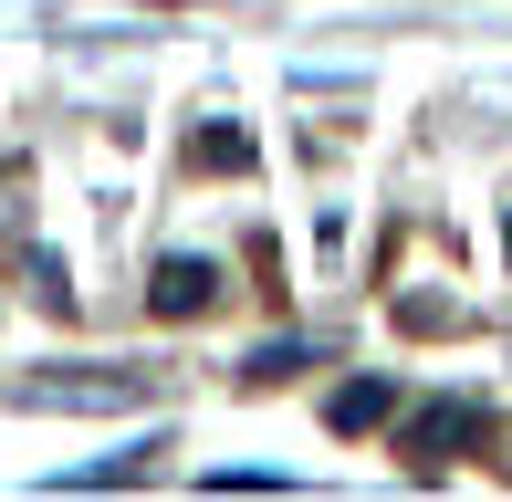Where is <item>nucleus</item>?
<instances>
[{"mask_svg": "<svg viewBox=\"0 0 512 502\" xmlns=\"http://www.w3.org/2000/svg\"><path fill=\"white\" fill-rule=\"evenodd\" d=\"M21 398H32V408H147L157 377L147 367H53V377L21 387Z\"/></svg>", "mask_w": 512, "mask_h": 502, "instance_id": "1", "label": "nucleus"}, {"mask_svg": "<svg viewBox=\"0 0 512 502\" xmlns=\"http://www.w3.org/2000/svg\"><path fill=\"white\" fill-rule=\"evenodd\" d=\"M147 304L168 314V325H178V314H209V304H220V262H209V251H168V262L147 272Z\"/></svg>", "mask_w": 512, "mask_h": 502, "instance_id": "2", "label": "nucleus"}, {"mask_svg": "<svg viewBox=\"0 0 512 502\" xmlns=\"http://www.w3.org/2000/svg\"><path fill=\"white\" fill-rule=\"evenodd\" d=\"M408 440H418V450H460V440H481V408H471V398H439V408H418Z\"/></svg>", "mask_w": 512, "mask_h": 502, "instance_id": "3", "label": "nucleus"}, {"mask_svg": "<svg viewBox=\"0 0 512 502\" xmlns=\"http://www.w3.org/2000/svg\"><path fill=\"white\" fill-rule=\"evenodd\" d=\"M387 408H398V398H387V377H356V387H335V408H324V419H335V429H377Z\"/></svg>", "mask_w": 512, "mask_h": 502, "instance_id": "4", "label": "nucleus"}, {"mask_svg": "<svg viewBox=\"0 0 512 502\" xmlns=\"http://www.w3.org/2000/svg\"><path fill=\"white\" fill-rule=\"evenodd\" d=\"M304 356H314V346H304V335H283V346H262V356H251V367H241V377H251V387H272V377H293V367H304Z\"/></svg>", "mask_w": 512, "mask_h": 502, "instance_id": "5", "label": "nucleus"}, {"mask_svg": "<svg viewBox=\"0 0 512 502\" xmlns=\"http://www.w3.org/2000/svg\"><path fill=\"white\" fill-rule=\"evenodd\" d=\"M199 157H209V168H241L251 136H241V126H209V136H199Z\"/></svg>", "mask_w": 512, "mask_h": 502, "instance_id": "6", "label": "nucleus"}, {"mask_svg": "<svg viewBox=\"0 0 512 502\" xmlns=\"http://www.w3.org/2000/svg\"><path fill=\"white\" fill-rule=\"evenodd\" d=\"M136 471H147V461H136V450H126V461H95V471H74V492H105V482H136Z\"/></svg>", "mask_w": 512, "mask_h": 502, "instance_id": "7", "label": "nucleus"}]
</instances>
